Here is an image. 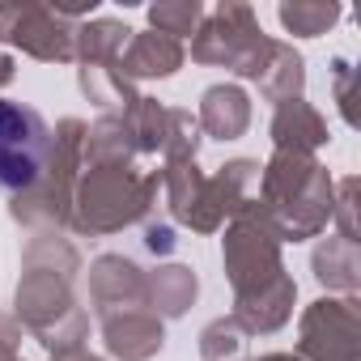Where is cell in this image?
Wrapping results in <instances>:
<instances>
[{
  "label": "cell",
  "instance_id": "obj_1",
  "mask_svg": "<svg viewBox=\"0 0 361 361\" xmlns=\"http://www.w3.org/2000/svg\"><path fill=\"white\" fill-rule=\"evenodd\" d=\"M51 166L47 119L13 98H0V192H26Z\"/></svg>",
  "mask_w": 361,
  "mask_h": 361
}]
</instances>
